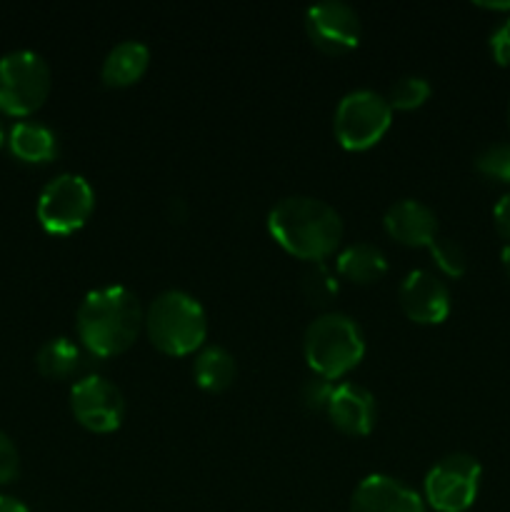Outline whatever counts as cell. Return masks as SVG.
<instances>
[{
	"mask_svg": "<svg viewBox=\"0 0 510 512\" xmlns=\"http://www.w3.org/2000/svg\"><path fill=\"white\" fill-rule=\"evenodd\" d=\"M508 125H510V103H508Z\"/></svg>",
	"mask_w": 510,
	"mask_h": 512,
	"instance_id": "obj_32",
	"label": "cell"
},
{
	"mask_svg": "<svg viewBox=\"0 0 510 512\" xmlns=\"http://www.w3.org/2000/svg\"><path fill=\"white\" fill-rule=\"evenodd\" d=\"M95 208V193L88 180L78 173H60L40 190V225L50 235H70L88 223Z\"/></svg>",
	"mask_w": 510,
	"mask_h": 512,
	"instance_id": "obj_7",
	"label": "cell"
},
{
	"mask_svg": "<svg viewBox=\"0 0 510 512\" xmlns=\"http://www.w3.org/2000/svg\"><path fill=\"white\" fill-rule=\"evenodd\" d=\"M325 413L340 433L363 438V435L373 433L375 420H378V405H375V395L363 385L340 383L335 385Z\"/></svg>",
	"mask_w": 510,
	"mask_h": 512,
	"instance_id": "obj_12",
	"label": "cell"
},
{
	"mask_svg": "<svg viewBox=\"0 0 510 512\" xmlns=\"http://www.w3.org/2000/svg\"><path fill=\"white\" fill-rule=\"evenodd\" d=\"M80 360H83V355H80L78 343H73L70 338L48 340L45 345H40L38 355H35L38 373L50 380L70 378L80 368Z\"/></svg>",
	"mask_w": 510,
	"mask_h": 512,
	"instance_id": "obj_19",
	"label": "cell"
},
{
	"mask_svg": "<svg viewBox=\"0 0 510 512\" xmlns=\"http://www.w3.org/2000/svg\"><path fill=\"white\" fill-rule=\"evenodd\" d=\"M303 290H305V298L310 303H328L333 295H338V280L335 275L325 268L323 263H315V268L310 273H305L303 278Z\"/></svg>",
	"mask_w": 510,
	"mask_h": 512,
	"instance_id": "obj_23",
	"label": "cell"
},
{
	"mask_svg": "<svg viewBox=\"0 0 510 512\" xmlns=\"http://www.w3.org/2000/svg\"><path fill=\"white\" fill-rule=\"evenodd\" d=\"M150 65L148 45L140 40H123L115 45L103 60L100 78L110 88H125V85L138 83Z\"/></svg>",
	"mask_w": 510,
	"mask_h": 512,
	"instance_id": "obj_15",
	"label": "cell"
},
{
	"mask_svg": "<svg viewBox=\"0 0 510 512\" xmlns=\"http://www.w3.org/2000/svg\"><path fill=\"white\" fill-rule=\"evenodd\" d=\"M303 353L313 375L338 380L363 360V330L350 315L325 313L305 330Z\"/></svg>",
	"mask_w": 510,
	"mask_h": 512,
	"instance_id": "obj_4",
	"label": "cell"
},
{
	"mask_svg": "<svg viewBox=\"0 0 510 512\" xmlns=\"http://www.w3.org/2000/svg\"><path fill=\"white\" fill-rule=\"evenodd\" d=\"M350 512H425V503L403 480L368 475L350 498Z\"/></svg>",
	"mask_w": 510,
	"mask_h": 512,
	"instance_id": "obj_13",
	"label": "cell"
},
{
	"mask_svg": "<svg viewBox=\"0 0 510 512\" xmlns=\"http://www.w3.org/2000/svg\"><path fill=\"white\" fill-rule=\"evenodd\" d=\"M480 463L468 453H450L425 475V500L438 512H465L478 498Z\"/></svg>",
	"mask_w": 510,
	"mask_h": 512,
	"instance_id": "obj_8",
	"label": "cell"
},
{
	"mask_svg": "<svg viewBox=\"0 0 510 512\" xmlns=\"http://www.w3.org/2000/svg\"><path fill=\"white\" fill-rule=\"evenodd\" d=\"M305 33L323 53H350L360 43V15L353 5L343 0L310 5L305 10Z\"/></svg>",
	"mask_w": 510,
	"mask_h": 512,
	"instance_id": "obj_10",
	"label": "cell"
},
{
	"mask_svg": "<svg viewBox=\"0 0 510 512\" xmlns=\"http://www.w3.org/2000/svg\"><path fill=\"white\" fill-rule=\"evenodd\" d=\"M390 123H393V108H390L388 98L375 90L360 88L350 90L340 98L338 108H335L333 130L338 143L345 150H368L375 143L383 140L388 133Z\"/></svg>",
	"mask_w": 510,
	"mask_h": 512,
	"instance_id": "obj_6",
	"label": "cell"
},
{
	"mask_svg": "<svg viewBox=\"0 0 510 512\" xmlns=\"http://www.w3.org/2000/svg\"><path fill=\"white\" fill-rule=\"evenodd\" d=\"M268 233L285 253L323 263L343 240V220L325 200L290 195L270 208Z\"/></svg>",
	"mask_w": 510,
	"mask_h": 512,
	"instance_id": "obj_1",
	"label": "cell"
},
{
	"mask_svg": "<svg viewBox=\"0 0 510 512\" xmlns=\"http://www.w3.org/2000/svg\"><path fill=\"white\" fill-rule=\"evenodd\" d=\"M0 512H30L28 505L20 503L18 498H10V495H0Z\"/></svg>",
	"mask_w": 510,
	"mask_h": 512,
	"instance_id": "obj_28",
	"label": "cell"
},
{
	"mask_svg": "<svg viewBox=\"0 0 510 512\" xmlns=\"http://www.w3.org/2000/svg\"><path fill=\"white\" fill-rule=\"evenodd\" d=\"M500 263H503L505 275H508V278H510V243L505 245L503 250H500Z\"/></svg>",
	"mask_w": 510,
	"mask_h": 512,
	"instance_id": "obj_29",
	"label": "cell"
},
{
	"mask_svg": "<svg viewBox=\"0 0 510 512\" xmlns=\"http://www.w3.org/2000/svg\"><path fill=\"white\" fill-rule=\"evenodd\" d=\"M8 148L23 163H50L58 155V138L53 130L33 120H18L8 130Z\"/></svg>",
	"mask_w": 510,
	"mask_h": 512,
	"instance_id": "obj_16",
	"label": "cell"
},
{
	"mask_svg": "<svg viewBox=\"0 0 510 512\" xmlns=\"http://www.w3.org/2000/svg\"><path fill=\"white\" fill-rule=\"evenodd\" d=\"M335 270L343 280L358 285L378 283L385 273H388V260H385L383 250L373 243H353L343 248L335 260Z\"/></svg>",
	"mask_w": 510,
	"mask_h": 512,
	"instance_id": "obj_17",
	"label": "cell"
},
{
	"mask_svg": "<svg viewBox=\"0 0 510 512\" xmlns=\"http://www.w3.org/2000/svg\"><path fill=\"white\" fill-rule=\"evenodd\" d=\"M143 320L138 295L125 285H108L85 295L75 313V330L90 353L113 358L138 340Z\"/></svg>",
	"mask_w": 510,
	"mask_h": 512,
	"instance_id": "obj_2",
	"label": "cell"
},
{
	"mask_svg": "<svg viewBox=\"0 0 510 512\" xmlns=\"http://www.w3.org/2000/svg\"><path fill=\"white\" fill-rule=\"evenodd\" d=\"M490 53H493V60L498 65H503V68H508L510 65V15L503 20V23L498 25V28L490 33Z\"/></svg>",
	"mask_w": 510,
	"mask_h": 512,
	"instance_id": "obj_26",
	"label": "cell"
},
{
	"mask_svg": "<svg viewBox=\"0 0 510 512\" xmlns=\"http://www.w3.org/2000/svg\"><path fill=\"white\" fill-rule=\"evenodd\" d=\"M145 333L165 355H190L208 338V315L200 300L183 290H165L145 310Z\"/></svg>",
	"mask_w": 510,
	"mask_h": 512,
	"instance_id": "obj_3",
	"label": "cell"
},
{
	"mask_svg": "<svg viewBox=\"0 0 510 512\" xmlns=\"http://www.w3.org/2000/svg\"><path fill=\"white\" fill-rule=\"evenodd\" d=\"M70 410L90 433H113L125 418V400L108 378L85 375L70 388Z\"/></svg>",
	"mask_w": 510,
	"mask_h": 512,
	"instance_id": "obj_9",
	"label": "cell"
},
{
	"mask_svg": "<svg viewBox=\"0 0 510 512\" xmlns=\"http://www.w3.org/2000/svg\"><path fill=\"white\" fill-rule=\"evenodd\" d=\"M335 383L328 378H320V375H313V378L305 380L303 385V403L305 408L310 410H325L328 408V400L333 395Z\"/></svg>",
	"mask_w": 510,
	"mask_h": 512,
	"instance_id": "obj_24",
	"label": "cell"
},
{
	"mask_svg": "<svg viewBox=\"0 0 510 512\" xmlns=\"http://www.w3.org/2000/svg\"><path fill=\"white\" fill-rule=\"evenodd\" d=\"M475 170L485 178L510 183V140L508 143H493L475 155Z\"/></svg>",
	"mask_w": 510,
	"mask_h": 512,
	"instance_id": "obj_21",
	"label": "cell"
},
{
	"mask_svg": "<svg viewBox=\"0 0 510 512\" xmlns=\"http://www.w3.org/2000/svg\"><path fill=\"white\" fill-rule=\"evenodd\" d=\"M480 8H485V10H505V13H508L510 10V0L508 3H478Z\"/></svg>",
	"mask_w": 510,
	"mask_h": 512,
	"instance_id": "obj_30",
	"label": "cell"
},
{
	"mask_svg": "<svg viewBox=\"0 0 510 512\" xmlns=\"http://www.w3.org/2000/svg\"><path fill=\"white\" fill-rule=\"evenodd\" d=\"M403 313L420 325H438L450 315V290L430 270H413L398 290Z\"/></svg>",
	"mask_w": 510,
	"mask_h": 512,
	"instance_id": "obj_11",
	"label": "cell"
},
{
	"mask_svg": "<svg viewBox=\"0 0 510 512\" xmlns=\"http://www.w3.org/2000/svg\"><path fill=\"white\" fill-rule=\"evenodd\" d=\"M385 233L410 248H428L438 238V215L420 200L403 198L390 205L383 215Z\"/></svg>",
	"mask_w": 510,
	"mask_h": 512,
	"instance_id": "obj_14",
	"label": "cell"
},
{
	"mask_svg": "<svg viewBox=\"0 0 510 512\" xmlns=\"http://www.w3.org/2000/svg\"><path fill=\"white\" fill-rule=\"evenodd\" d=\"M430 83L420 75H405L390 88L388 103L393 110H415L430 98Z\"/></svg>",
	"mask_w": 510,
	"mask_h": 512,
	"instance_id": "obj_20",
	"label": "cell"
},
{
	"mask_svg": "<svg viewBox=\"0 0 510 512\" xmlns=\"http://www.w3.org/2000/svg\"><path fill=\"white\" fill-rule=\"evenodd\" d=\"M430 255H433L435 265H438L440 270H443L448 278H460V275H465V270H468V258H465V250L460 248L455 240L450 238H435L433 243L428 245Z\"/></svg>",
	"mask_w": 510,
	"mask_h": 512,
	"instance_id": "obj_22",
	"label": "cell"
},
{
	"mask_svg": "<svg viewBox=\"0 0 510 512\" xmlns=\"http://www.w3.org/2000/svg\"><path fill=\"white\" fill-rule=\"evenodd\" d=\"M5 143H8V135H5V125H3V120H0V148H3Z\"/></svg>",
	"mask_w": 510,
	"mask_h": 512,
	"instance_id": "obj_31",
	"label": "cell"
},
{
	"mask_svg": "<svg viewBox=\"0 0 510 512\" xmlns=\"http://www.w3.org/2000/svg\"><path fill=\"white\" fill-rule=\"evenodd\" d=\"M20 475V453L13 440L0 430V485H10Z\"/></svg>",
	"mask_w": 510,
	"mask_h": 512,
	"instance_id": "obj_25",
	"label": "cell"
},
{
	"mask_svg": "<svg viewBox=\"0 0 510 512\" xmlns=\"http://www.w3.org/2000/svg\"><path fill=\"white\" fill-rule=\"evenodd\" d=\"M493 223H495V230H498L503 238L510 240V190L498 200V203H495Z\"/></svg>",
	"mask_w": 510,
	"mask_h": 512,
	"instance_id": "obj_27",
	"label": "cell"
},
{
	"mask_svg": "<svg viewBox=\"0 0 510 512\" xmlns=\"http://www.w3.org/2000/svg\"><path fill=\"white\" fill-rule=\"evenodd\" d=\"M50 65L35 50H10L0 58V113L28 118L50 95Z\"/></svg>",
	"mask_w": 510,
	"mask_h": 512,
	"instance_id": "obj_5",
	"label": "cell"
},
{
	"mask_svg": "<svg viewBox=\"0 0 510 512\" xmlns=\"http://www.w3.org/2000/svg\"><path fill=\"white\" fill-rule=\"evenodd\" d=\"M235 373V358L220 345H210V348L200 350L198 358H195L193 375L198 388H203L205 393H223L233 385Z\"/></svg>",
	"mask_w": 510,
	"mask_h": 512,
	"instance_id": "obj_18",
	"label": "cell"
}]
</instances>
